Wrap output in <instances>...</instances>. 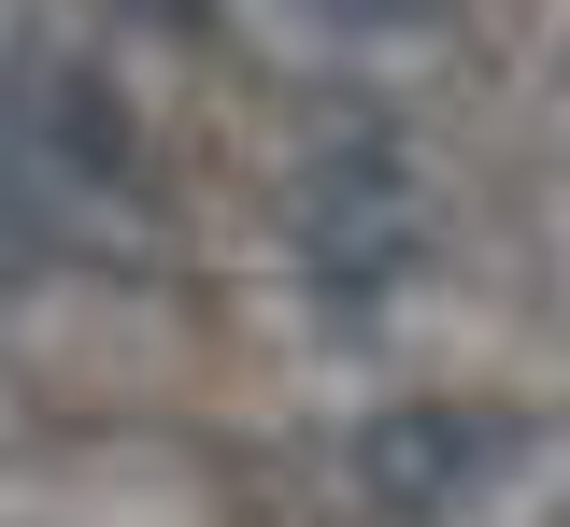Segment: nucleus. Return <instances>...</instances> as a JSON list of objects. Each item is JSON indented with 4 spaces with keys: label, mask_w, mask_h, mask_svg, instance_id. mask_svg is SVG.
Returning a JSON list of instances; mask_svg holds the SVG:
<instances>
[{
    "label": "nucleus",
    "mask_w": 570,
    "mask_h": 527,
    "mask_svg": "<svg viewBox=\"0 0 570 527\" xmlns=\"http://www.w3.org/2000/svg\"><path fill=\"white\" fill-rule=\"evenodd\" d=\"M14 157H43L58 186H115V171H129L115 86L86 72V58H43V72H29V129H14Z\"/></svg>",
    "instance_id": "nucleus-1"
},
{
    "label": "nucleus",
    "mask_w": 570,
    "mask_h": 527,
    "mask_svg": "<svg viewBox=\"0 0 570 527\" xmlns=\"http://www.w3.org/2000/svg\"><path fill=\"white\" fill-rule=\"evenodd\" d=\"M485 456H499L485 414H385V428H371V456H356V485H371L385 514H442Z\"/></svg>",
    "instance_id": "nucleus-2"
},
{
    "label": "nucleus",
    "mask_w": 570,
    "mask_h": 527,
    "mask_svg": "<svg viewBox=\"0 0 570 527\" xmlns=\"http://www.w3.org/2000/svg\"><path fill=\"white\" fill-rule=\"evenodd\" d=\"M314 29H343V43H428V29H456V0H299Z\"/></svg>",
    "instance_id": "nucleus-3"
}]
</instances>
